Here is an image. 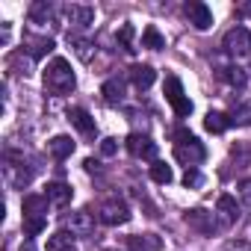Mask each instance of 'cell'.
Wrapping results in <instances>:
<instances>
[{
  "label": "cell",
  "instance_id": "277c9868",
  "mask_svg": "<svg viewBox=\"0 0 251 251\" xmlns=\"http://www.w3.org/2000/svg\"><path fill=\"white\" fill-rule=\"evenodd\" d=\"M166 100L172 103V109H175L177 118H186L192 112V100L183 95V86H180L177 77H166Z\"/></svg>",
  "mask_w": 251,
  "mask_h": 251
},
{
  "label": "cell",
  "instance_id": "44dd1931",
  "mask_svg": "<svg viewBox=\"0 0 251 251\" xmlns=\"http://www.w3.org/2000/svg\"><path fill=\"white\" fill-rule=\"evenodd\" d=\"M30 169H24V166H6V180H9V186H15V189H21V186H27L30 183Z\"/></svg>",
  "mask_w": 251,
  "mask_h": 251
},
{
  "label": "cell",
  "instance_id": "83f0119b",
  "mask_svg": "<svg viewBox=\"0 0 251 251\" xmlns=\"http://www.w3.org/2000/svg\"><path fill=\"white\" fill-rule=\"evenodd\" d=\"M230 124L248 127V124H251V106H239V109H233V115H230Z\"/></svg>",
  "mask_w": 251,
  "mask_h": 251
},
{
  "label": "cell",
  "instance_id": "484cf974",
  "mask_svg": "<svg viewBox=\"0 0 251 251\" xmlns=\"http://www.w3.org/2000/svg\"><path fill=\"white\" fill-rule=\"evenodd\" d=\"M222 77H225L230 86H245V71H242V68H236V65L222 68Z\"/></svg>",
  "mask_w": 251,
  "mask_h": 251
},
{
  "label": "cell",
  "instance_id": "9c48e42d",
  "mask_svg": "<svg viewBox=\"0 0 251 251\" xmlns=\"http://www.w3.org/2000/svg\"><path fill=\"white\" fill-rule=\"evenodd\" d=\"M186 225H189L192 230H198V233H213V230H216V219H213V213H207L204 207H192V210L186 213Z\"/></svg>",
  "mask_w": 251,
  "mask_h": 251
},
{
  "label": "cell",
  "instance_id": "6da1fadb",
  "mask_svg": "<svg viewBox=\"0 0 251 251\" xmlns=\"http://www.w3.org/2000/svg\"><path fill=\"white\" fill-rule=\"evenodd\" d=\"M74 86H77V77L71 71V62L62 56L50 59V65L45 68V89L53 95H68V92H74Z\"/></svg>",
  "mask_w": 251,
  "mask_h": 251
},
{
  "label": "cell",
  "instance_id": "9a60e30c",
  "mask_svg": "<svg viewBox=\"0 0 251 251\" xmlns=\"http://www.w3.org/2000/svg\"><path fill=\"white\" fill-rule=\"evenodd\" d=\"M130 80H133V86H136L139 92H145V89H151V86H154L157 71H154L151 65H133V68H130Z\"/></svg>",
  "mask_w": 251,
  "mask_h": 251
},
{
  "label": "cell",
  "instance_id": "3957f363",
  "mask_svg": "<svg viewBox=\"0 0 251 251\" xmlns=\"http://www.w3.org/2000/svg\"><path fill=\"white\" fill-rule=\"evenodd\" d=\"M98 219H100L103 225H109V227L127 225V222H130V207L124 204V201H118V198L103 201V204H100V210H98Z\"/></svg>",
  "mask_w": 251,
  "mask_h": 251
},
{
  "label": "cell",
  "instance_id": "7c38bea8",
  "mask_svg": "<svg viewBox=\"0 0 251 251\" xmlns=\"http://www.w3.org/2000/svg\"><path fill=\"white\" fill-rule=\"evenodd\" d=\"M68 118H71V124H74V127H77L83 136H89V139H92V136L98 133V130H95V118H92L83 106H74V109L68 112Z\"/></svg>",
  "mask_w": 251,
  "mask_h": 251
},
{
  "label": "cell",
  "instance_id": "8992f818",
  "mask_svg": "<svg viewBox=\"0 0 251 251\" xmlns=\"http://www.w3.org/2000/svg\"><path fill=\"white\" fill-rule=\"evenodd\" d=\"M183 12H186L189 24H192L195 30H210V27H213V12H210L207 3H201V0H189V3L183 6Z\"/></svg>",
  "mask_w": 251,
  "mask_h": 251
},
{
  "label": "cell",
  "instance_id": "4fadbf2b",
  "mask_svg": "<svg viewBox=\"0 0 251 251\" xmlns=\"http://www.w3.org/2000/svg\"><path fill=\"white\" fill-rule=\"evenodd\" d=\"M74 148H77V145H74V139H71V136H62V133H59V136H53V139L48 142L50 157H53V160H59V163H62V160H68V157L74 154Z\"/></svg>",
  "mask_w": 251,
  "mask_h": 251
},
{
  "label": "cell",
  "instance_id": "836d02e7",
  "mask_svg": "<svg viewBox=\"0 0 251 251\" xmlns=\"http://www.w3.org/2000/svg\"><path fill=\"white\" fill-rule=\"evenodd\" d=\"M83 166H86V172H98V160H92V157H89Z\"/></svg>",
  "mask_w": 251,
  "mask_h": 251
},
{
  "label": "cell",
  "instance_id": "d4e9b609",
  "mask_svg": "<svg viewBox=\"0 0 251 251\" xmlns=\"http://www.w3.org/2000/svg\"><path fill=\"white\" fill-rule=\"evenodd\" d=\"M142 48H151V50L166 48V39L160 36V30H157V27H145V33H142Z\"/></svg>",
  "mask_w": 251,
  "mask_h": 251
},
{
  "label": "cell",
  "instance_id": "5b68a950",
  "mask_svg": "<svg viewBox=\"0 0 251 251\" xmlns=\"http://www.w3.org/2000/svg\"><path fill=\"white\" fill-rule=\"evenodd\" d=\"M222 45H225V50L230 56H248L251 53V33H248V27H230L225 33Z\"/></svg>",
  "mask_w": 251,
  "mask_h": 251
},
{
  "label": "cell",
  "instance_id": "603a6c76",
  "mask_svg": "<svg viewBox=\"0 0 251 251\" xmlns=\"http://www.w3.org/2000/svg\"><path fill=\"white\" fill-rule=\"evenodd\" d=\"M151 180L154 183H172L175 180V172H172V166H166V163H160V160H154L151 163Z\"/></svg>",
  "mask_w": 251,
  "mask_h": 251
},
{
  "label": "cell",
  "instance_id": "ac0fdd59",
  "mask_svg": "<svg viewBox=\"0 0 251 251\" xmlns=\"http://www.w3.org/2000/svg\"><path fill=\"white\" fill-rule=\"evenodd\" d=\"M100 95H103V100L106 103H121L124 100V80H118V77H109L106 83H103V89H100Z\"/></svg>",
  "mask_w": 251,
  "mask_h": 251
},
{
  "label": "cell",
  "instance_id": "52a82bcc",
  "mask_svg": "<svg viewBox=\"0 0 251 251\" xmlns=\"http://www.w3.org/2000/svg\"><path fill=\"white\" fill-rule=\"evenodd\" d=\"M65 18H68V24L86 30V27L95 24V9L86 6V3H71V6H65Z\"/></svg>",
  "mask_w": 251,
  "mask_h": 251
},
{
  "label": "cell",
  "instance_id": "4dcf8cb0",
  "mask_svg": "<svg viewBox=\"0 0 251 251\" xmlns=\"http://www.w3.org/2000/svg\"><path fill=\"white\" fill-rule=\"evenodd\" d=\"M236 192H239V198H242V204H245V207H251V180H242Z\"/></svg>",
  "mask_w": 251,
  "mask_h": 251
},
{
  "label": "cell",
  "instance_id": "d6986e66",
  "mask_svg": "<svg viewBox=\"0 0 251 251\" xmlns=\"http://www.w3.org/2000/svg\"><path fill=\"white\" fill-rule=\"evenodd\" d=\"M216 213H222V219L230 225V222H236V216H239V204H236V198L233 195H219V201H216Z\"/></svg>",
  "mask_w": 251,
  "mask_h": 251
},
{
  "label": "cell",
  "instance_id": "f546056e",
  "mask_svg": "<svg viewBox=\"0 0 251 251\" xmlns=\"http://www.w3.org/2000/svg\"><path fill=\"white\" fill-rule=\"evenodd\" d=\"M71 42H74L77 56H80L83 62H89V59H92V45H89V42H83V39H71Z\"/></svg>",
  "mask_w": 251,
  "mask_h": 251
},
{
  "label": "cell",
  "instance_id": "2e32d148",
  "mask_svg": "<svg viewBox=\"0 0 251 251\" xmlns=\"http://www.w3.org/2000/svg\"><path fill=\"white\" fill-rule=\"evenodd\" d=\"M45 198L53 204V207H65L68 201H71V186L68 183H48V192H45Z\"/></svg>",
  "mask_w": 251,
  "mask_h": 251
},
{
  "label": "cell",
  "instance_id": "7a4b0ae2",
  "mask_svg": "<svg viewBox=\"0 0 251 251\" xmlns=\"http://www.w3.org/2000/svg\"><path fill=\"white\" fill-rule=\"evenodd\" d=\"M175 139H177V145H175V160H177V163H183L186 169H195V166L207 157L204 145H201L192 133L177 130V133H175Z\"/></svg>",
  "mask_w": 251,
  "mask_h": 251
},
{
  "label": "cell",
  "instance_id": "5bb4252c",
  "mask_svg": "<svg viewBox=\"0 0 251 251\" xmlns=\"http://www.w3.org/2000/svg\"><path fill=\"white\" fill-rule=\"evenodd\" d=\"M48 198L45 195H27L24 198V204H21V210H24V219H45L48 216Z\"/></svg>",
  "mask_w": 251,
  "mask_h": 251
},
{
  "label": "cell",
  "instance_id": "8fae6325",
  "mask_svg": "<svg viewBox=\"0 0 251 251\" xmlns=\"http://www.w3.org/2000/svg\"><path fill=\"white\" fill-rule=\"evenodd\" d=\"M127 248L130 251H163V239L157 233H136V236H127Z\"/></svg>",
  "mask_w": 251,
  "mask_h": 251
},
{
  "label": "cell",
  "instance_id": "7402d4cb",
  "mask_svg": "<svg viewBox=\"0 0 251 251\" xmlns=\"http://www.w3.org/2000/svg\"><path fill=\"white\" fill-rule=\"evenodd\" d=\"M50 18H53V6L45 3V0H39V3L30 6V21H33V24H48Z\"/></svg>",
  "mask_w": 251,
  "mask_h": 251
},
{
  "label": "cell",
  "instance_id": "f1b7e54d",
  "mask_svg": "<svg viewBox=\"0 0 251 251\" xmlns=\"http://www.w3.org/2000/svg\"><path fill=\"white\" fill-rule=\"evenodd\" d=\"M118 42L124 45V50H133V27H130V24H124V27L118 30Z\"/></svg>",
  "mask_w": 251,
  "mask_h": 251
},
{
  "label": "cell",
  "instance_id": "ba28073f",
  "mask_svg": "<svg viewBox=\"0 0 251 251\" xmlns=\"http://www.w3.org/2000/svg\"><path fill=\"white\" fill-rule=\"evenodd\" d=\"M127 151L133 157H142V160H157V145L148 136H142V133H130L127 136Z\"/></svg>",
  "mask_w": 251,
  "mask_h": 251
},
{
  "label": "cell",
  "instance_id": "1f68e13d",
  "mask_svg": "<svg viewBox=\"0 0 251 251\" xmlns=\"http://www.w3.org/2000/svg\"><path fill=\"white\" fill-rule=\"evenodd\" d=\"M115 151H118V139H103V142H100V154H103V157H112Z\"/></svg>",
  "mask_w": 251,
  "mask_h": 251
},
{
  "label": "cell",
  "instance_id": "e0dca14e",
  "mask_svg": "<svg viewBox=\"0 0 251 251\" xmlns=\"http://www.w3.org/2000/svg\"><path fill=\"white\" fill-rule=\"evenodd\" d=\"M48 251H77V242H74V233L68 230H56L48 236Z\"/></svg>",
  "mask_w": 251,
  "mask_h": 251
},
{
  "label": "cell",
  "instance_id": "d6a6232c",
  "mask_svg": "<svg viewBox=\"0 0 251 251\" xmlns=\"http://www.w3.org/2000/svg\"><path fill=\"white\" fill-rule=\"evenodd\" d=\"M183 183H186V186H198V183H201V175H198L195 169H186V175H183Z\"/></svg>",
  "mask_w": 251,
  "mask_h": 251
},
{
  "label": "cell",
  "instance_id": "e575fe53",
  "mask_svg": "<svg viewBox=\"0 0 251 251\" xmlns=\"http://www.w3.org/2000/svg\"><path fill=\"white\" fill-rule=\"evenodd\" d=\"M18 251H36V245H33V239H24V242H21V248H18Z\"/></svg>",
  "mask_w": 251,
  "mask_h": 251
},
{
  "label": "cell",
  "instance_id": "4316f807",
  "mask_svg": "<svg viewBox=\"0 0 251 251\" xmlns=\"http://www.w3.org/2000/svg\"><path fill=\"white\" fill-rule=\"evenodd\" d=\"M48 227V219H24V236L30 239V236H36V233H42Z\"/></svg>",
  "mask_w": 251,
  "mask_h": 251
},
{
  "label": "cell",
  "instance_id": "ffe728a7",
  "mask_svg": "<svg viewBox=\"0 0 251 251\" xmlns=\"http://www.w3.org/2000/svg\"><path fill=\"white\" fill-rule=\"evenodd\" d=\"M204 127H207L210 133H225V130L230 127V115H225V112L213 109V112H207V115H204Z\"/></svg>",
  "mask_w": 251,
  "mask_h": 251
},
{
  "label": "cell",
  "instance_id": "cb8c5ba5",
  "mask_svg": "<svg viewBox=\"0 0 251 251\" xmlns=\"http://www.w3.org/2000/svg\"><path fill=\"white\" fill-rule=\"evenodd\" d=\"M27 45H30V56H33V59H39V56H45V53H50V50H53V39H50V36L27 39Z\"/></svg>",
  "mask_w": 251,
  "mask_h": 251
},
{
  "label": "cell",
  "instance_id": "30bf717a",
  "mask_svg": "<svg viewBox=\"0 0 251 251\" xmlns=\"http://www.w3.org/2000/svg\"><path fill=\"white\" fill-rule=\"evenodd\" d=\"M65 225H68L71 233H77V236H89V233L95 230V219H92L89 210H74V213L65 219Z\"/></svg>",
  "mask_w": 251,
  "mask_h": 251
}]
</instances>
